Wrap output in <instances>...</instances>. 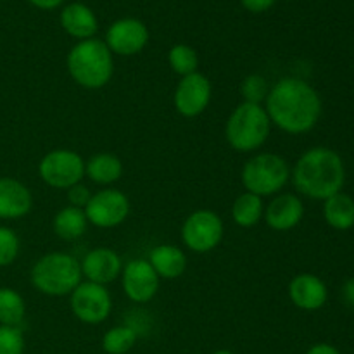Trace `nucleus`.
Masks as SVG:
<instances>
[{
	"label": "nucleus",
	"instance_id": "nucleus-1",
	"mask_svg": "<svg viewBox=\"0 0 354 354\" xmlns=\"http://www.w3.org/2000/svg\"><path fill=\"white\" fill-rule=\"evenodd\" d=\"M265 109L277 128L289 135H303L320 120L322 97L308 82L287 76L270 86Z\"/></svg>",
	"mask_w": 354,
	"mask_h": 354
},
{
	"label": "nucleus",
	"instance_id": "nucleus-2",
	"mask_svg": "<svg viewBox=\"0 0 354 354\" xmlns=\"http://www.w3.org/2000/svg\"><path fill=\"white\" fill-rule=\"evenodd\" d=\"M290 178L301 196L325 201L342 192L346 183V166L334 149L311 147L297 159L290 171Z\"/></svg>",
	"mask_w": 354,
	"mask_h": 354
},
{
	"label": "nucleus",
	"instance_id": "nucleus-3",
	"mask_svg": "<svg viewBox=\"0 0 354 354\" xmlns=\"http://www.w3.org/2000/svg\"><path fill=\"white\" fill-rule=\"evenodd\" d=\"M68 73L76 85L97 90L111 82L114 73L113 52L104 40H82L69 50L66 59Z\"/></svg>",
	"mask_w": 354,
	"mask_h": 354
},
{
	"label": "nucleus",
	"instance_id": "nucleus-4",
	"mask_svg": "<svg viewBox=\"0 0 354 354\" xmlns=\"http://www.w3.org/2000/svg\"><path fill=\"white\" fill-rule=\"evenodd\" d=\"M270 131H272V121L261 104H239L225 124V137L228 145L237 152L258 151L268 140Z\"/></svg>",
	"mask_w": 354,
	"mask_h": 354
},
{
	"label": "nucleus",
	"instance_id": "nucleus-5",
	"mask_svg": "<svg viewBox=\"0 0 354 354\" xmlns=\"http://www.w3.org/2000/svg\"><path fill=\"white\" fill-rule=\"evenodd\" d=\"M82 279L80 261L66 252H48L31 268V283L45 296H69L80 286Z\"/></svg>",
	"mask_w": 354,
	"mask_h": 354
},
{
	"label": "nucleus",
	"instance_id": "nucleus-6",
	"mask_svg": "<svg viewBox=\"0 0 354 354\" xmlns=\"http://www.w3.org/2000/svg\"><path fill=\"white\" fill-rule=\"evenodd\" d=\"M245 192L259 197L275 196L282 192L290 180V168L286 159L273 152H259L252 156L241 171Z\"/></svg>",
	"mask_w": 354,
	"mask_h": 354
},
{
	"label": "nucleus",
	"instance_id": "nucleus-7",
	"mask_svg": "<svg viewBox=\"0 0 354 354\" xmlns=\"http://www.w3.org/2000/svg\"><path fill=\"white\" fill-rule=\"evenodd\" d=\"M38 173L52 189L68 190L85 176V161L71 149H55L41 158Z\"/></svg>",
	"mask_w": 354,
	"mask_h": 354
},
{
	"label": "nucleus",
	"instance_id": "nucleus-8",
	"mask_svg": "<svg viewBox=\"0 0 354 354\" xmlns=\"http://www.w3.org/2000/svg\"><path fill=\"white\" fill-rule=\"evenodd\" d=\"M223 220L211 209H197L185 218L182 225V241L192 252H209L223 239Z\"/></svg>",
	"mask_w": 354,
	"mask_h": 354
},
{
	"label": "nucleus",
	"instance_id": "nucleus-9",
	"mask_svg": "<svg viewBox=\"0 0 354 354\" xmlns=\"http://www.w3.org/2000/svg\"><path fill=\"white\" fill-rule=\"evenodd\" d=\"M71 311L80 322L86 325H99L107 320L113 310V299L106 286L85 280L69 294Z\"/></svg>",
	"mask_w": 354,
	"mask_h": 354
},
{
	"label": "nucleus",
	"instance_id": "nucleus-10",
	"mask_svg": "<svg viewBox=\"0 0 354 354\" xmlns=\"http://www.w3.org/2000/svg\"><path fill=\"white\" fill-rule=\"evenodd\" d=\"M86 220L97 228H114L130 214V201L121 190L102 189L92 194L85 209Z\"/></svg>",
	"mask_w": 354,
	"mask_h": 354
},
{
	"label": "nucleus",
	"instance_id": "nucleus-11",
	"mask_svg": "<svg viewBox=\"0 0 354 354\" xmlns=\"http://www.w3.org/2000/svg\"><path fill=\"white\" fill-rule=\"evenodd\" d=\"M211 95H213V86L209 78L197 71L180 80L175 88L173 102L182 116L196 118L207 109Z\"/></svg>",
	"mask_w": 354,
	"mask_h": 354
},
{
	"label": "nucleus",
	"instance_id": "nucleus-12",
	"mask_svg": "<svg viewBox=\"0 0 354 354\" xmlns=\"http://www.w3.org/2000/svg\"><path fill=\"white\" fill-rule=\"evenodd\" d=\"M120 277L124 294L133 303H149L154 299L161 282L151 263L144 258L131 259L123 265Z\"/></svg>",
	"mask_w": 354,
	"mask_h": 354
},
{
	"label": "nucleus",
	"instance_id": "nucleus-13",
	"mask_svg": "<svg viewBox=\"0 0 354 354\" xmlns=\"http://www.w3.org/2000/svg\"><path fill=\"white\" fill-rule=\"evenodd\" d=\"M149 41V30L140 19L123 17L114 21L106 33V45L113 54L130 57L145 48Z\"/></svg>",
	"mask_w": 354,
	"mask_h": 354
},
{
	"label": "nucleus",
	"instance_id": "nucleus-14",
	"mask_svg": "<svg viewBox=\"0 0 354 354\" xmlns=\"http://www.w3.org/2000/svg\"><path fill=\"white\" fill-rule=\"evenodd\" d=\"M80 266H82V275L88 282L99 283V286L114 282L123 270L120 254L109 248H95L86 252Z\"/></svg>",
	"mask_w": 354,
	"mask_h": 354
},
{
	"label": "nucleus",
	"instance_id": "nucleus-15",
	"mask_svg": "<svg viewBox=\"0 0 354 354\" xmlns=\"http://www.w3.org/2000/svg\"><path fill=\"white\" fill-rule=\"evenodd\" d=\"M289 297L296 308L303 311H317L327 304L328 289L320 277L313 273H299L289 283Z\"/></svg>",
	"mask_w": 354,
	"mask_h": 354
},
{
	"label": "nucleus",
	"instance_id": "nucleus-16",
	"mask_svg": "<svg viewBox=\"0 0 354 354\" xmlns=\"http://www.w3.org/2000/svg\"><path fill=\"white\" fill-rule=\"evenodd\" d=\"M265 221L272 230L289 232L301 223L304 204L296 194H279L265 207Z\"/></svg>",
	"mask_w": 354,
	"mask_h": 354
},
{
	"label": "nucleus",
	"instance_id": "nucleus-17",
	"mask_svg": "<svg viewBox=\"0 0 354 354\" xmlns=\"http://www.w3.org/2000/svg\"><path fill=\"white\" fill-rule=\"evenodd\" d=\"M33 206L30 189L19 180L0 178V218L17 220L26 216Z\"/></svg>",
	"mask_w": 354,
	"mask_h": 354
},
{
	"label": "nucleus",
	"instance_id": "nucleus-18",
	"mask_svg": "<svg viewBox=\"0 0 354 354\" xmlns=\"http://www.w3.org/2000/svg\"><path fill=\"white\" fill-rule=\"evenodd\" d=\"M61 26L76 40H88L99 30V21L93 10L85 3L73 2L61 10Z\"/></svg>",
	"mask_w": 354,
	"mask_h": 354
},
{
	"label": "nucleus",
	"instance_id": "nucleus-19",
	"mask_svg": "<svg viewBox=\"0 0 354 354\" xmlns=\"http://www.w3.org/2000/svg\"><path fill=\"white\" fill-rule=\"evenodd\" d=\"M147 261L151 263L159 279L165 280L178 279L187 270L185 252L173 244H161L152 249Z\"/></svg>",
	"mask_w": 354,
	"mask_h": 354
},
{
	"label": "nucleus",
	"instance_id": "nucleus-20",
	"mask_svg": "<svg viewBox=\"0 0 354 354\" xmlns=\"http://www.w3.org/2000/svg\"><path fill=\"white\" fill-rule=\"evenodd\" d=\"M85 175L99 185H113L123 175V162L118 156L100 152L85 161Z\"/></svg>",
	"mask_w": 354,
	"mask_h": 354
},
{
	"label": "nucleus",
	"instance_id": "nucleus-21",
	"mask_svg": "<svg viewBox=\"0 0 354 354\" xmlns=\"http://www.w3.org/2000/svg\"><path fill=\"white\" fill-rule=\"evenodd\" d=\"M324 218L334 230L346 232L354 227V199L344 192L324 201Z\"/></svg>",
	"mask_w": 354,
	"mask_h": 354
},
{
	"label": "nucleus",
	"instance_id": "nucleus-22",
	"mask_svg": "<svg viewBox=\"0 0 354 354\" xmlns=\"http://www.w3.org/2000/svg\"><path fill=\"white\" fill-rule=\"evenodd\" d=\"M86 227H88V220H86L85 211L80 207H62L52 220L54 234L62 241H76L85 234Z\"/></svg>",
	"mask_w": 354,
	"mask_h": 354
},
{
	"label": "nucleus",
	"instance_id": "nucleus-23",
	"mask_svg": "<svg viewBox=\"0 0 354 354\" xmlns=\"http://www.w3.org/2000/svg\"><path fill=\"white\" fill-rule=\"evenodd\" d=\"M263 214H265L263 197L256 196V194H241L234 201V204H232V220L235 221V225L242 228H251L258 225Z\"/></svg>",
	"mask_w": 354,
	"mask_h": 354
},
{
	"label": "nucleus",
	"instance_id": "nucleus-24",
	"mask_svg": "<svg viewBox=\"0 0 354 354\" xmlns=\"http://www.w3.org/2000/svg\"><path fill=\"white\" fill-rule=\"evenodd\" d=\"M26 313V304L17 290L2 287L0 289V325L19 327Z\"/></svg>",
	"mask_w": 354,
	"mask_h": 354
},
{
	"label": "nucleus",
	"instance_id": "nucleus-25",
	"mask_svg": "<svg viewBox=\"0 0 354 354\" xmlns=\"http://www.w3.org/2000/svg\"><path fill=\"white\" fill-rule=\"evenodd\" d=\"M137 342V332L128 325L109 328L102 337V349L107 354H127Z\"/></svg>",
	"mask_w": 354,
	"mask_h": 354
},
{
	"label": "nucleus",
	"instance_id": "nucleus-26",
	"mask_svg": "<svg viewBox=\"0 0 354 354\" xmlns=\"http://www.w3.org/2000/svg\"><path fill=\"white\" fill-rule=\"evenodd\" d=\"M168 62L173 73H176V75H180L183 78V76L197 73V68H199V55H197V52L190 45L176 44L169 48Z\"/></svg>",
	"mask_w": 354,
	"mask_h": 354
},
{
	"label": "nucleus",
	"instance_id": "nucleus-27",
	"mask_svg": "<svg viewBox=\"0 0 354 354\" xmlns=\"http://www.w3.org/2000/svg\"><path fill=\"white\" fill-rule=\"evenodd\" d=\"M268 92V82L261 75H249L248 78H244L241 85V93L244 97V102L261 104L263 100H266Z\"/></svg>",
	"mask_w": 354,
	"mask_h": 354
},
{
	"label": "nucleus",
	"instance_id": "nucleus-28",
	"mask_svg": "<svg viewBox=\"0 0 354 354\" xmlns=\"http://www.w3.org/2000/svg\"><path fill=\"white\" fill-rule=\"evenodd\" d=\"M19 254V237L12 228L0 227V268L16 261Z\"/></svg>",
	"mask_w": 354,
	"mask_h": 354
},
{
	"label": "nucleus",
	"instance_id": "nucleus-29",
	"mask_svg": "<svg viewBox=\"0 0 354 354\" xmlns=\"http://www.w3.org/2000/svg\"><path fill=\"white\" fill-rule=\"evenodd\" d=\"M24 337L19 327L0 325V354H23Z\"/></svg>",
	"mask_w": 354,
	"mask_h": 354
},
{
	"label": "nucleus",
	"instance_id": "nucleus-30",
	"mask_svg": "<svg viewBox=\"0 0 354 354\" xmlns=\"http://www.w3.org/2000/svg\"><path fill=\"white\" fill-rule=\"evenodd\" d=\"M68 201H69V206L73 207H80V209H85L88 201L92 199V192L86 185H83L82 182L76 183V185L69 187L68 190Z\"/></svg>",
	"mask_w": 354,
	"mask_h": 354
},
{
	"label": "nucleus",
	"instance_id": "nucleus-31",
	"mask_svg": "<svg viewBox=\"0 0 354 354\" xmlns=\"http://www.w3.org/2000/svg\"><path fill=\"white\" fill-rule=\"evenodd\" d=\"M241 3L245 10H249V12L259 14L272 9V7L275 6V0H241Z\"/></svg>",
	"mask_w": 354,
	"mask_h": 354
},
{
	"label": "nucleus",
	"instance_id": "nucleus-32",
	"mask_svg": "<svg viewBox=\"0 0 354 354\" xmlns=\"http://www.w3.org/2000/svg\"><path fill=\"white\" fill-rule=\"evenodd\" d=\"M306 354H341V353H339V349L335 348V346L327 344V342H318V344L311 346V348L306 351Z\"/></svg>",
	"mask_w": 354,
	"mask_h": 354
},
{
	"label": "nucleus",
	"instance_id": "nucleus-33",
	"mask_svg": "<svg viewBox=\"0 0 354 354\" xmlns=\"http://www.w3.org/2000/svg\"><path fill=\"white\" fill-rule=\"evenodd\" d=\"M342 297H344V301L349 306L354 308V277L349 279L348 282L344 283V287H342Z\"/></svg>",
	"mask_w": 354,
	"mask_h": 354
},
{
	"label": "nucleus",
	"instance_id": "nucleus-34",
	"mask_svg": "<svg viewBox=\"0 0 354 354\" xmlns=\"http://www.w3.org/2000/svg\"><path fill=\"white\" fill-rule=\"evenodd\" d=\"M62 2H64V0H30V3H33L35 7L44 10L57 9L59 6H62Z\"/></svg>",
	"mask_w": 354,
	"mask_h": 354
},
{
	"label": "nucleus",
	"instance_id": "nucleus-35",
	"mask_svg": "<svg viewBox=\"0 0 354 354\" xmlns=\"http://www.w3.org/2000/svg\"><path fill=\"white\" fill-rule=\"evenodd\" d=\"M213 354H234V353L228 351V349H220V351H214Z\"/></svg>",
	"mask_w": 354,
	"mask_h": 354
}]
</instances>
